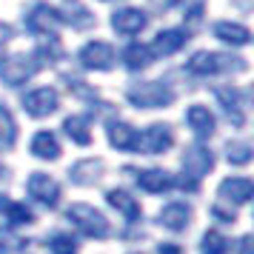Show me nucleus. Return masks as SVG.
I'll list each match as a JSON object with an SVG mask.
<instances>
[{"label": "nucleus", "mask_w": 254, "mask_h": 254, "mask_svg": "<svg viewBox=\"0 0 254 254\" xmlns=\"http://www.w3.org/2000/svg\"><path fill=\"white\" fill-rule=\"evenodd\" d=\"M63 128L69 131V137L74 140L77 146H89V143H92V131H89V120H86V117H80V115L66 117Z\"/></svg>", "instance_id": "4be33fe9"}, {"label": "nucleus", "mask_w": 254, "mask_h": 254, "mask_svg": "<svg viewBox=\"0 0 254 254\" xmlns=\"http://www.w3.org/2000/svg\"><path fill=\"white\" fill-rule=\"evenodd\" d=\"M112 26L117 35H140L146 29V14L140 9H120L112 17Z\"/></svg>", "instance_id": "9b49d317"}, {"label": "nucleus", "mask_w": 254, "mask_h": 254, "mask_svg": "<svg viewBox=\"0 0 254 254\" xmlns=\"http://www.w3.org/2000/svg\"><path fill=\"white\" fill-rule=\"evenodd\" d=\"M58 106H60V97L49 86H40V89H32L29 94H23V109L32 117H46L52 112H58Z\"/></svg>", "instance_id": "39448f33"}, {"label": "nucleus", "mask_w": 254, "mask_h": 254, "mask_svg": "<svg viewBox=\"0 0 254 254\" xmlns=\"http://www.w3.org/2000/svg\"><path fill=\"white\" fill-rule=\"evenodd\" d=\"M49 246H52L55 254H74V240H71L69 234H55Z\"/></svg>", "instance_id": "c85d7f7f"}, {"label": "nucleus", "mask_w": 254, "mask_h": 254, "mask_svg": "<svg viewBox=\"0 0 254 254\" xmlns=\"http://www.w3.org/2000/svg\"><path fill=\"white\" fill-rule=\"evenodd\" d=\"M186 120H189V126L194 128L200 137H208V134L214 131V117H211V112L203 109V106H191L189 115H186Z\"/></svg>", "instance_id": "a211bd4d"}, {"label": "nucleus", "mask_w": 254, "mask_h": 254, "mask_svg": "<svg viewBox=\"0 0 254 254\" xmlns=\"http://www.w3.org/2000/svg\"><path fill=\"white\" fill-rule=\"evenodd\" d=\"M97 174H100V163L80 160L71 169V180H74V183H92V180H97Z\"/></svg>", "instance_id": "a878e982"}, {"label": "nucleus", "mask_w": 254, "mask_h": 254, "mask_svg": "<svg viewBox=\"0 0 254 254\" xmlns=\"http://www.w3.org/2000/svg\"><path fill=\"white\" fill-rule=\"evenodd\" d=\"M26 189H29V194L35 197V200H40L43 206H58L60 186L55 183L52 177H46V174H32L29 183H26Z\"/></svg>", "instance_id": "6e6552de"}, {"label": "nucleus", "mask_w": 254, "mask_h": 254, "mask_svg": "<svg viewBox=\"0 0 254 254\" xmlns=\"http://www.w3.org/2000/svg\"><path fill=\"white\" fill-rule=\"evenodd\" d=\"M249 157H252V146H249V143H231L229 146V160L231 163L243 166V163H249Z\"/></svg>", "instance_id": "cd10ccee"}, {"label": "nucleus", "mask_w": 254, "mask_h": 254, "mask_svg": "<svg viewBox=\"0 0 254 254\" xmlns=\"http://www.w3.org/2000/svg\"><path fill=\"white\" fill-rule=\"evenodd\" d=\"M172 128L163 126V123H154V126H149L143 134H140L137 140V149H143L146 154H160V151H169L172 149Z\"/></svg>", "instance_id": "423d86ee"}, {"label": "nucleus", "mask_w": 254, "mask_h": 254, "mask_svg": "<svg viewBox=\"0 0 254 254\" xmlns=\"http://www.w3.org/2000/svg\"><path fill=\"white\" fill-rule=\"evenodd\" d=\"M160 254H183V252H180V246H174V243H166V246H160Z\"/></svg>", "instance_id": "c756f323"}, {"label": "nucleus", "mask_w": 254, "mask_h": 254, "mask_svg": "<svg viewBox=\"0 0 254 254\" xmlns=\"http://www.w3.org/2000/svg\"><path fill=\"white\" fill-rule=\"evenodd\" d=\"M106 197H109V203H112V206H115L120 214H123V217H128V220L140 217V203H134V197L126 194L123 189H112Z\"/></svg>", "instance_id": "412c9836"}, {"label": "nucleus", "mask_w": 254, "mask_h": 254, "mask_svg": "<svg viewBox=\"0 0 254 254\" xmlns=\"http://www.w3.org/2000/svg\"><path fill=\"white\" fill-rule=\"evenodd\" d=\"M183 43H186L183 29H169V32H160L154 37V52L157 55H174V52L183 49Z\"/></svg>", "instance_id": "f3484780"}, {"label": "nucleus", "mask_w": 254, "mask_h": 254, "mask_svg": "<svg viewBox=\"0 0 254 254\" xmlns=\"http://www.w3.org/2000/svg\"><path fill=\"white\" fill-rule=\"evenodd\" d=\"M226 252H229V240L217 229H211L203 237V254H226Z\"/></svg>", "instance_id": "bb28decb"}, {"label": "nucleus", "mask_w": 254, "mask_h": 254, "mask_svg": "<svg viewBox=\"0 0 254 254\" xmlns=\"http://www.w3.org/2000/svg\"><path fill=\"white\" fill-rule=\"evenodd\" d=\"M80 63L86 69H112V63H115V49L103 43V40H94V43H86L80 52Z\"/></svg>", "instance_id": "0eeeda50"}, {"label": "nucleus", "mask_w": 254, "mask_h": 254, "mask_svg": "<svg viewBox=\"0 0 254 254\" xmlns=\"http://www.w3.org/2000/svg\"><path fill=\"white\" fill-rule=\"evenodd\" d=\"M189 220H191V208L186 206V203H169L160 211V223L172 231H183L189 226Z\"/></svg>", "instance_id": "2eb2a0df"}, {"label": "nucleus", "mask_w": 254, "mask_h": 254, "mask_svg": "<svg viewBox=\"0 0 254 254\" xmlns=\"http://www.w3.org/2000/svg\"><path fill=\"white\" fill-rule=\"evenodd\" d=\"M40 69L35 58H26V55H9V58L0 60V80L6 86H23L35 71Z\"/></svg>", "instance_id": "7ed1b4c3"}, {"label": "nucleus", "mask_w": 254, "mask_h": 254, "mask_svg": "<svg viewBox=\"0 0 254 254\" xmlns=\"http://www.w3.org/2000/svg\"><path fill=\"white\" fill-rule=\"evenodd\" d=\"M32 154L40 160H58L60 157V143L52 131H37L32 140Z\"/></svg>", "instance_id": "dca6fc26"}, {"label": "nucleus", "mask_w": 254, "mask_h": 254, "mask_svg": "<svg viewBox=\"0 0 254 254\" xmlns=\"http://www.w3.org/2000/svg\"><path fill=\"white\" fill-rule=\"evenodd\" d=\"M137 183L140 189H146L149 194H163V191H169L174 183V177L169 172H163V169H146V172H137Z\"/></svg>", "instance_id": "ddd939ff"}, {"label": "nucleus", "mask_w": 254, "mask_h": 254, "mask_svg": "<svg viewBox=\"0 0 254 254\" xmlns=\"http://www.w3.org/2000/svg\"><path fill=\"white\" fill-rule=\"evenodd\" d=\"M137 140H140V131H134L131 126H126V123H109V143L115 149L137 151Z\"/></svg>", "instance_id": "4468645a"}, {"label": "nucleus", "mask_w": 254, "mask_h": 254, "mask_svg": "<svg viewBox=\"0 0 254 254\" xmlns=\"http://www.w3.org/2000/svg\"><path fill=\"white\" fill-rule=\"evenodd\" d=\"M58 23H60V12L49 9L46 3L35 6V9L29 12V17H26V26H29L32 35H49V32H55Z\"/></svg>", "instance_id": "9d476101"}, {"label": "nucleus", "mask_w": 254, "mask_h": 254, "mask_svg": "<svg viewBox=\"0 0 254 254\" xmlns=\"http://www.w3.org/2000/svg\"><path fill=\"white\" fill-rule=\"evenodd\" d=\"M214 35L220 40H226V43H234V46H246L252 40V32L240 23H217L214 26Z\"/></svg>", "instance_id": "6ab92c4d"}, {"label": "nucleus", "mask_w": 254, "mask_h": 254, "mask_svg": "<svg viewBox=\"0 0 254 254\" xmlns=\"http://www.w3.org/2000/svg\"><path fill=\"white\" fill-rule=\"evenodd\" d=\"M151 55H154V52H151L149 46H143V43H131V46L123 52V63H126L128 69H143V66L151 60Z\"/></svg>", "instance_id": "393cba45"}, {"label": "nucleus", "mask_w": 254, "mask_h": 254, "mask_svg": "<svg viewBox=\"0 0 254 254\" xmlns=\"http://www.w3.org/2000/svg\"><path fill=\"white\" fill-rule=\"evenodd\" d=\"M66 217H69L83 234H89V237H97V240H100V237L109 234V220H106L94 206H89V203H74V206L66 211Z\"/></svg>", "instance_id": "f03ea898"}, {"label": "nucleus", "mask_w": 254, "mask_h": 254, "mask_svg": "<svg viewBox=\"0 0 254 254\" xmlns=\"http://www.w3.org/2000/svg\"><path fill=\"white\" fill-rule=\"evenodd\" d=\"M174 100V94L163 86V83H143L128 89V103L137 109H157V106H169Z\"/></svg>", "instance_id": "20e7f679"}, {"label": "nucleus", "mask_w": 254, "mask_h": 254, "mask_svg": "<svg viewBox=\"0 0 254 254\" xmlns=\"http://www.w3.org/2000/svg\"><path fill=\"white\" fill-rule=\"evenodd\" d=\"M211 166H214V160H211V151H208L206 146H189V149H186L183 169L189 172L191 180H197V177H203L206 172H211Z\"/></svg>", "instance_id": "1a4fd4ad"}, {"label": "nucleus", "mask_w": 254, "mask_h": 254, "mask_svg": "<svg viewBox=\"0 0 254 254\" xmlns=\"http://www.w3.org/2000/svg\"><path fill=\"white\" fill-rule=\"evenodd\" d=\"M14 137H17V126H14V117L6 106L0 103V149H12Z\"/></svg>", "instance_id": "b1692460"}, {"label": "nucleus", "mask_w": 254, "mask_h": 254, "mask_svg": "<svg viewBox=\"0 0 254 254\" xmlns=\"http://www.w3.org/2000/svg\"><path fill=\"white\" fill-rule=\"evenodd\" d=\"M252 194H254V186L249 177H231V180H223V186H220V197L223 200H231L234 206L249 203Z\"/></svg>", "instance_id": "f8f14e48"}, {"label": "nucleus", "mask_w": 254, "mask_h": 254, "mask_svg": "<svg viewBox=\"0 0 254 254\" xmlns=\"http://www.w3.org/2000/svg\"><path fill=\"white\" fill-rule=\"evenodd\" d=\"M0 174H3V166H0Z\"/></svg>", "instance_id": "7c9ffc66"}, {"label": "nucleus", "mask_w": 254, "mask_h": 254, "mask_svg": "<svg viewBox=\"0 0 254 254\" xmlns=\"http://www.w3.org/2000/svg\"><path fill=\"white\" fill-rule=\"evenodd\" d=\"M0 214H6L12 226H26L32 223V211L23 206V203H14V200H3L0 197Z\"/></svg>", "instance_id": "5701e85b"}, {"label": "nucleus", "mask_w": 254, "mask_h": 254, "mask_svg": "<svg viewBox=\"0 0 254 254\" xmlns=\"http://www.w3.org/2000/svg\"><path fill=\"white\" fill-rule=\"evenodd\" d=\"M0 254H3V252H0Z\"/></svg>", "instance_id": "2f4dec72"}, {"label": "nucleus", "mask_w": 254, "mask_h": 254, "mask_svg": "<svg viewBox=\"0 0 254 254\" xmlns=\"http://www.w3.org/2000/svg\"><path fill=\"white\" fill-rule=\"evenodd\" d=\"M186 69L191 71V74L211 77V74H223V71H231V69H246V60L231 58V55H208V52H197L194 58L189 60Z\"/></svg>", "instance_id": "f257e3e1"}, {"label": "nucleus", "mask_w": 254, "mask_h": 254, "mask_svg": "<svg viewBox=\"0 0 254 254\" xmlns=\"http://www.w3.org/2000/svg\"><path fill=\"white\" fill-rule=\"evenodd\" d=\"M217 100L223 106H226V112H229V117L234 115V123L237 126H243V92L240 89H217Z\"/></svg>", "instance_id": "aec40b11"}]
</instances>
